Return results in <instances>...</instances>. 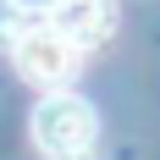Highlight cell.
<instances>
[{
	"mask_svg": "<svg viewBox=\"0 0 160 160\" xmlns=\"http://www.w3.org/2000/svg\"><path fill=\"white\" fill-rule=\"evenodd\" d=\"M28 127H33V144L44 160H72V155L99 149V111L72 88H44Z\"/></svg>",
	"mask_w": 160,
	"mask_h": 160,
	"instance_id": "1",
	"label": "cell"
},
{
	"mask_svg": "<svg viewBox=\"0 0 160 160\" xmlns=\"http://www.w3.org/2000/svg\"><path fill=\"white\" fill-rule=\"evenodd\" d=\"M11 61H17V72L33 88H66V83L78 78V66H83V50L61 28H50L44 17H39V22H22L11 33Z\"/></svg>",
	"mask_w": 160,
	"mask_h": 160,
	"instance_id": "2",
	"label": "cell"
},
{
	"mask_svg": "<svg viewBox=\"0 0 160 160\" xmlns=\"http://www.w3.org/2000/svg\"><path fill=\"white\" fill-rule=\"evenodd\" d=\"M44 22L61 28L66 39L88 55V50H99L116 33V0H55V6L44 11Z\"/></svg>",
	"mask_w": 160,
	"mask_h": 160,
	"instance_id": "3",
	"label": "cell"
},
{
	"mask_svg": "<svg viewBox=\"0 0 160 160\" xmlns=\"http://www.w3.org/2000/svg\"><path fill=\"white\" fill-rule=\"evenodd\" d=\"M6 6H11V11H22V17H44L55 0H6Z\"/></svg>",
	"mask_w": 160,
	"mask_h": 160,
	"instance_id": "4",
	"label": "cell"
},
{
	"mask_svg": "<svg viewBox=\"0 0 160 160\" xmlns=\"http://www.w3.org/2000/svg\"><path fill=\"white\" fill-rule=\"evenodd\" d=\"M72 160H105V155H99V149H88V155H72Z\"/></svg>",
	"mask_w": 160,
	"mask_h": 160,
	"instance_id": "5",
	"label": "cell"
}]
</instances>
